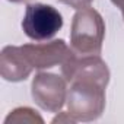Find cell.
I'll use <instances>...</instances> for the list:
<instances>
[{"mask_svg":"<svg viewBox=\"0 0 124 124\" xmlns=\"http://www.w3.org/2000/svg\"><path fill=\"white\" fill-rule=\"evenodd\" d=\"M26 60L34 69L42 70L54 66H61L73 53L72 48L63 39H54L50 42H38V44H25L21 45Z\"/></svg>","mask_w":124,"mask_h":124,"instance_id":"5b68a950","label":"cell"},{"mask_svg":"<svg viewBox=\"0 0 124 124\" xmlns=\"http://www.w3.org/2000/svg\"><path fill=\"white\" fill-rule=\"evenodd\" d=\"M58 2L60 3H64V5H67V6H70V8L76 9V10H79V9L88 8L93 0H58Z\"/></svg>","mask_w":124,"mask_h":124,"instance_id":"ba28073f","label":"cell"},{"mask_svg":"<svg viewBox=\"0 0 124 124\" xmlns=\"http://www.w3.org/2000/svg\"><path fill=\"white\" fill-rule=\"evenodd\" d=\"M35 104L48 112H58L67 99V80L54 73L39 72L31 85Z\"/></svg>","mask_w":124,"mask_h":124,"instance_id":"277c9868","label":"cell"},{"mask_svg":"<svg viewBox=\"0 0 124 124\" xmlns=\"http://www.w3.org/2000/svg\"><path fill=\"white\" fill-rule=\"evenodd\" d=\"M111 2L121 10V13H123V19H124V0H111Z\"/></svg>","mask_w":124,"mask_h":124,"instance_id":"30bf717a","label":"cell"},{"mask_svg":"<svg viewBox=\"0 0 124 124\" xmlns=\"http://www.w3.org/2000/svg\"><path fill=\"white\" fill-rule=\"evenodd\" d=\"M10 123H18V124H21V123H29V124L39 123V124H42L44 120L32 108H29V107H21V108H16V109L10 111V114L6 117L5 124H10Z\"/></svg>","mask_w":124,"mask_h":124,"instance_id":"52a82bcc","label":"cell"},{"mask_svg":"<svg viewBox=\"0 0 124 124\" xmlns=\"http://www.w3.org/2000/svg\"><path fill=\"white\" fill-rule=\"evenodd\" d=\"M32 66L26 60L21 47L8 45L0 54V75L8 82H21L25 80L31 72Z\"/></svg>","mask_w":124,"mask_h":124,"instance_id":"8992f818","label":"cell"},{"mask_svg":"<svg viewBox=\"0 0 124 124\" xmlns=\"http://www.w3.org/2000/svg\"><path fill=\"white\" fill-rule=\"evenodd\" d=\"M61 73L70 82L67 91V111L76 120L89 123L98 120L105 109V89L109 70L99 55H82L73 51L61 64Z\"/></svg>","mask_w":124,"mask_h":124,"instance_id":"6da1fadb","label":"cell"},{"mask_svg":"<svg viewBox=\"0 0 124 124\" xmlns=\"http://www.w3.org/2000/svg\"><path fill=\"white\" fill-rule=\"evenodd\" d=\"M9 2H12V3H21V2H25V0H9Z\"/></svg>","mask_w":124,"mask_h":124,"instance_id":"8fae6325","label":"cell"},{"mask_svg":"<svg viewBox=\"0 0 124 124\" xmlns=\"http://www.w3.org/2000/svg\"><path fill=\"white\" fill-rule=\"evenodd\" d=\"M53 124H61V123H64V124H73V123H78L70 114H69V111H66V112H60L57 117H54L53 118V121H51Z\"/></svg>","mask_w":124,"mask_h":124,"instance_id":"9c48e42d","label":"cell"},{"mask_svg":"<svg viewBox=\"0 0 124 124\" xmlns=\"http://www.w3.org/2000/svg\"><path fill=\"white\" fill-rule=\"evenodd\" d=\"M105 37V23L93 8L79 9L72 22L70 45L78 55H99Z\"/></svg>","mask_w":124,"mask_h":124,"instance_id":"7a4b0ae2","label":"cell"},{"mask_svg":"<svg viewBox=\"0 0 124 124\" xmlns=\"http://www.w3.org/2000/svg\"><path fill=\"white\" fill-rule=\"evenodd\" d=\"M63 26L61 13L45 3H31L25 9L22 29L25 35L34 41L51 39Z\"/></svg>","mask_w":124,"mask_h":124,"instance_id":"3957f363","label":"cell"}]
</instances>
